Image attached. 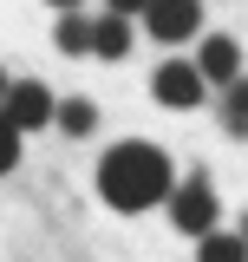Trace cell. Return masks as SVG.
Wrapping results in <instances>:
<instances>
[{"mask_svg": "<svg viewBox=\"0 0 248 262\" xmlns=\"http://www.w3.org/2000/svg\"><path fill=\"white\" fill-rule=\"evenodd\" d=\"M92 53L98 59H124V53H131V20H118V13L92 20Z\"/></svg>", "mask_w": 248, "mask_h": 262, "instance_id": "cell-7", "label": "cell"}, {"mask_svg": "<svg viewBox=\"0 0 248 262\" xmlns=\"http://www.w3.org/2000/svg\"><path fill=\"white\" fill-rule=\"evenodd\" d=\"M53 7H59V13H79V0H53Z\"/></svg>", "mask_w": 248, "mask_h": 262, "instance_id": "cell-14", "label": "cell"}, {"mask_svg": "<svg viewBox=\"0 0 248 262\" xmlns=\"http://www.w3.org/2000/svg\"><path fill=\"white\" fill-rule=\"evenodd\" d=\"M196 262H248V243L235 229H209V236L196 243Z\"/></svg>", "mask_w": 248, "mask_h": 262, "instance_id": "cell-8", "label": "cell"}, {"mask_svg": "<svg viewBox=\"0 0 248 262\" xmlns=\"http://www.w3.org/2000/svg\"><path fill=\"white\" fill-rule=\"evenodd\" d=\"M0 112H7V125L13 131H39V125H53V92L39 85V79H20V85H7V98H0Z\"/></svg>", "mask_w": 248, "mask_h": 262, "instance_id": "cell-4", "label": "cell"}, {"mask_svg": "<svg viewBox=\"0 0 248 262\" xmlns=\"http://www.w3.org/2000/svg\"><path fill=\"white\" fill-rule=\"evenodd\" d=\"M105 7H111V13H118V20H131V13H144V7H151V0H105Z\"/></svg>", "mask_w": 248, "mask_h": 262, "instance_id": "cell-13", "label": "cell"}, {"mask_svg": "<svg viewBox=\"0 0 248 262\" xmlns=\"http://www.w3.org/2000/svg\"><path fill=\"white\" fill-rule=\"evenodd\" d=\"M235 236H242V243H248V216H242V229H235Z\"/></svg>", "mask_w": 248, "mask_h": 262, "instance_id": "cell-16", "label": "cell"}, {"mask_svg": "<svg viewBox=\"0 0 248 262\" xmlns=\"http://www.w3.org/2000/svg\"><path fill=\"white\" fill-rule=\"evenodd\" d=\"M151 92H157V105H170V112H196L209 85H203L196 59H163V66H157V79H151Z\"/></svg>", "mask_w": 248, "mask_h": 262, "instance_id": "cell-3", "label": "cell"}, {"mask_svg": "<svg viewBox=\"0 0 248 262\" xmlns=\"http://www.w3.org/2000/svg\"><path fill=\"white\" fill-rule=\"evenodd\" d=\"M53 118H59V125L72 131V138H85V131L98 125V112H92V105H85V98H65V105H59V112H53Z\"/></svg>", "mask_w": 248, "mask_h": 262, "instance_id": "cell-11", "label": "cell"}, {"mask_svg": "<svg viewBox=\"0 0 248 262\" xmlns=\"http://www.w3.org/2000/svg\"><path fill=\"white\" fill-rule=\"evenodd\" d=\"M53 39H59V53H92V20H79V13H59V27H53Z\"/></svg>", "mask_w": 248, "mask_h": 262, "instance_id": "cell-9", "label": "cell"}, {"mask_svg": "<svg viewBox=\"0 0 248 262\" xmlns=\"http://www.w3.org/2000/svg\"><path fill=\"white\" fill-rule=\"evenodd\" d=\"M196 72H203V85H222V92H229V85L242 79V46H235L229 33H209L203 53H196Z\"/></svg>", "mask_w": 248, "mask_h": 262, "instance_id": "cell-6", "label": "cell"}, {"mask_svg": "<svg viewBox=\"0 0 248 262\" xmlns=\"http://www.w3.org/2000/svg\"><path fill=\"white\" fill-rule=\"evenodd\" d=\"M13 164H20V131L7 125V112H0V177H7Z\"/></svg>", "mask_w": 248, "mask_h": 262, "instance_id": "cell-12", "label": "cell"}, {"mask_svg": "<svg viewBox=\"0 0 248 262\" xmlns=\"http://www.w3.org/2000/svg\"><path fill=\"white\" fill-rule=\"evenodd\" d=\"M216 190H209V177H183V184H177V190H170V223L183 229V236H196V243H203V236H209V229H216Z\"/></svg>", "mask_w": 248, "mask_h": 262, "instance_id": "cell-2", "label": "cell"}, {"mask_svg": "<svg viewBox=\"0 0 248 262\" xmlns=\"http://www.w3.org/2000/svg\"><path fill=\"white\" fill-rule=\"evenodd\" d=\"M222 131L248 138V79H235V85L222 92Z\"/></svg>", "mask_w": 248, "mask_h": 262, "instance_id": "cell-10", "label": "cell"}, {"mask_svg": "<svg viewBox=\"0 0 248 262\" xmlns=\"http://www.w3.org/2000/svg\"><path fill=\"white\" fill-rule=\"evenodd\" d=\"M144 27H151V39L177 46V39H189L203 27V0H151L144 7Z\"/></svg>", "mask_w": 248, "mask_h": 262, "instance_id": "cell-5", "label": "cell"}, {"mask_svg": "<svg viewBox=\"0 0 248 262\" xmlns=\"http://www.w3.org/2000/svg\"><path fill=\"white\" fill-rule=\"evenodd\" d=\"M170 190H177L170 158H163L157 144H144V138L105 151V164H98V196H105L111 210H124V216H137V210H151V203H170Z\"/></svg>", "mask_w": 248, "mask_h": 262, "instance_id": "cell-1", "label": "cell"}, {"mask_svg": "<svg viewBox=\"0 0 248 262\" xmlns=\"http://www.w3.org/2000/svg\"><path fill=\"white\" fill-rule=\"evenodd\" d=\"M7 85H13V79H7V72H0V98H7Z\"/></svg>", "mask_w": 248, "mask_h": 262, "instance_id": "cell-15", "label": "cell"}]
</instances>
